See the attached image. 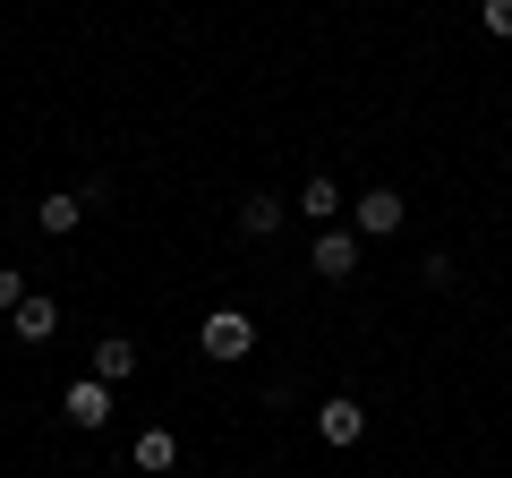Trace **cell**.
<instances>
[{"label":"cell","mask_w":512,"mask_h":478,"mask_svg":"<svg viewBox=\"0 0 512 478\" xmlns=\"http://www.w3.org/2000/svg\"><path fill=\"white\" fill-rule=\"evenodd\" d=\"M197 350H205V359H222V368H239V359L256 350V325H248V308H214V316L197 325Z\"/></svg>","instance_id":"1"},{"label":"cell","mask_w":512,"mask_h":478,"mask_svg":"<svg viewBox=\"0 0 512 478\" xmlns=\"http://www.w3.org/2000/svg\"><path fill=\"white\" fill-rule=\"evenodd\" d=\"M308 274H316V282H350V274H359V231H342V222H333V231H316Z\"/></svg>","instance_id":"2"},{"label":"cell","mask_w":512,"mask_h":478,"mask_svg":"<svg viewBox=\"0 0 512 478\" xmlns=\"http://www.w3.org/2000/svg\"><path fill=\"white\" fill-rule=\"evenodd\" d=\"M60 419L86 427V436H103V427H111V385H103V376H77V385L60 393Z\"/></svg>","instance_id":"3"},{"label":"cell","mask_w":512,"mask_h":478,"mask_svg":"<svg viewBox=\"0 0 512 478\" xmlns=\"http://www.w3.org/2000/svg\"><path fill=\"white\" fill-rule=\"evenodd\" d=\"M350 214H359V239H393V231L410 222V205H402V188H367Z\"/></svg>","instance_id":"4"},{"label":"cell","mask_w":512,"mask_h":478,"mask_svg":"<svg viewBox=\"0 0 512 478\" xmlns=\"http://www.w3.org/2000/svg\"><path fill=\"white\" fill-rule=\"evenodd\" d=\"M316 436H325L333 453H350V444L367 436V410L350 402V393H333V402H316Z\"/></svg>","instance_id":"5"},{"label":"cell","mask_w":512,"mask_h":478,"mask_svg":"<svg viewBox=\"0 0 512 478\" xmlns=\"http://www.w3.org/2000/svg\"><path fill=\"white\" fill-rule=\"evenodd\" d=\"M291 214H299V222H316V231H333V222H342V180H333V171H316V180L299 188Z\"/></svg>","instance_id":"6"},{"label":"cell","mask_w":512,"mask_h":478,"mask_svg":"<svg viewBox=\"0 0 512 478\" xmlns=\"http://www.w3.org/2000/svg\"><path fill=\"white\" fill-rule=\"evenodd\" d=\"M9 333H18L26 350H43V342H52V333H60V299H43V291H26V308L9 316Z\"/></svg>","instance_id":"7"},{"label":"cell","mask_w":512,"mask_h":478,"mask_svg":"<svg viewBox=\"0 0 512 478\" xmlns=\"http://www.w3.org/2000/svg\"><path fill=\"white\" fill-rule=\"evenodd\" d=\"M128 461H137V470H146V478H163V470H180V436H171V427H146V436L128 444Z\"/></svg>","instance_id":"8"},{"label":"cell","mask_w":512,"mask_h":478,"mask_svg":"<svg viewBox=\"0 0 512 478\" xmlns=\"http://www.w3.org/2000/svg\"><path fill=\"white\" fill-rule=\"evenodd\" d=\"M86 214H94V205L77 197V188H52V197L35 205V222H43V231H52V239H69V231H77V222H86Z\"/></svg>","instance_id":"9"},{"label":"cell","mask_w":512,"mask_h":478,"mask_svg":"<svg viewBox=\"0 0 512 478\" xmlns=\"http://www.w3.org/2000/svg\"><path fill=\"white\" fill-rule=\"evenodd\" d=\"M282 214H291V205H282L274 188H256V197H239V231H248V239H274V231H282Z\"/></svg>","instance_id":"10"},{"label":"cell","mask_w":512,"mask_h":478,"mask_svg":"<svg viewBox=\"0 0 512 478\" xmlns=\"http://www.w3.org/2000/svg\"><path fill=\"white\" fill-rule=\"evenodd\" d=\"M94 376H103V385H128V376H137V342H128V333H103V342H94Z\"/></svg>","instance_id":"11"},{"label":"cell","mask_w":512,"mask_h":478,"mask_svg":"<svg viewBox=\"0 0 512 478\" xmlns=\"http://www.w3.org/2000/svg\"><path fill=\"white\" fill-rule=\"evenodd\" d=\"M478 26H487L495 43H512V0H478Z\"/></svg>","instance_id":"12"},{"label":"cell","mask_w":512,"mask_h":478,"mask_svg":"<svg viewBox=\"0 0 512 478\" xmlns=\"http://www.w3.org/2000/svg\"><path fill=\"white\" fill-rule=\"evenodd\" d=\"M26 308V274H18V265H0V316H18Z\"/></svg>","instance_id":"13"}]
</instances>
